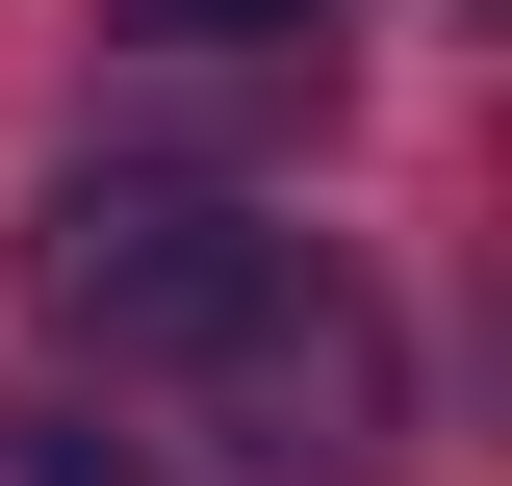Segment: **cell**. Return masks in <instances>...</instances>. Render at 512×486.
<instances>
[{
	"mask_svg": "<svg viewBox=\"0 0 512 486\" xmlns=\"http://www.w3.org/2000/svg\"><path fill=\"white\" fill-rule=\"evenodd\" d=\"M128 26H333V0H128Z\"/></svg>",
	"mask_w": 512,
	"mask_h": 486,
	"instance_id": "cell-3",
	"label": "cell"
},
{
	"mask_svg": "<svg viewBox=\"0 0 512 486\" xmlns=\"http://www.w3.org/2000/svg\"><path fill=\"white\" fill-rule=\"evenodd\" d=\"M205 410H231L256 486H384V435H410V333H384V282L282 231V282H256L231 359H205Z\"/></svg>",
	"mask_w": 512,
	"mask_h": 486,
	"instance_id": "cell-2",
	"label": "cell"
},
{
	"mask_svg": "<svg viewBox=\"0 0 512 486\" xmlns=\"http://www.w3.org/2000/svg\"><path fill=\"white\" fill-rule=\"evenodd\" d=\"M256 282H282V231L205 205V180H52V205H26V333H52V359H154V384H205Z\"/></svg>",
	"mask_w": 512,
	"mask_h": 486,
	"instance_id": "cell-1",
	"label": "cell"
}]
</instances>
